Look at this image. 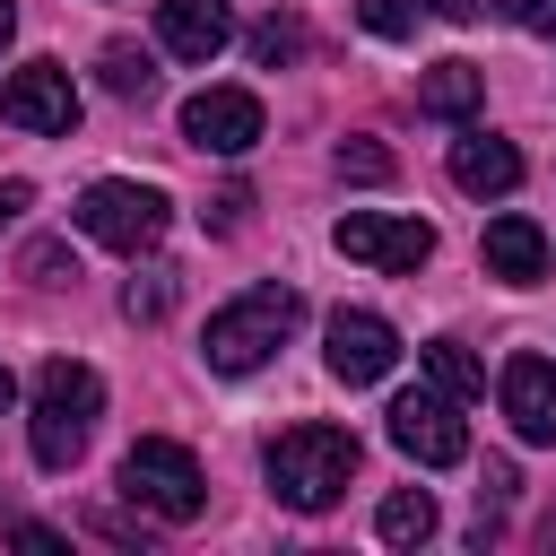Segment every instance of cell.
Here are the masks:
<instances>
[{
	"label": "cell",
	"instance_id": "obj_21",
	"mask_svg": "<svg viewBox=\"0 0 556 556\" xmlns=\"http://www.w3.org/2000/svg\"><path fill=\"white\" fill-rule=\"evenodd\" d=\"M339 182H391L400 165H391V148H374V139H339Z\"/></svg>",
	"mask_w": 556,
	"mask_h": 556
},
{
	"label": "cell",
	"instance_id": "obj_25",
	"mask_svg": "<svg viewBox=\"0 0 556 556\" xmlns=\"http://www.w3.org/2000/svg\"><path fill=\"white\" fill-rule=\"evenodd\" d=\"M26 269H35V287H61V269L78 278V261H70V243H35V252H26Z\"/></svg>",
	"mask_w": 556,
	"mask_h": 556
},
{
	"label": "cell",
	"instance_id": "obj_26",
	"mask_svg": "<svg viewBox=\"0 0 556 556\" xmlns=\"http://www.w3.org/2000/svg\"><path fill=\"white\" fill-rule=\"evenodd\" d=\"M513 17H521V26H530V35H556V0H521V9H513Z\"/></svg>",
	"mask_w": 556,
	"mask_h": 556
},
{
	"label": "cell",
	"instance_id": "obj_24",
	"mask_svg": "<svg viewBox=\"0 0 556 556\" xmlns=\"http://www.w3.org/2000/svg\"><path fill=\"white\" fill-rule=\"evenodd\" d=\"M417 9H434V17H452V26H469V17H513L521 0H417Z\"/></svg>",
	"mask_w": 556,
	"mask_h": 556
},
{
	"label": "cell",
	"instance_id": "obj_6",
	"mask_svg": "<svg viewBox=\"0 0 556 556\" xmlns=\"http://www.w3.org/2000/svg\"><path fill=\"white\" fill-rule=\"evenodd\" d=\"M330 243H339L348 261L382 269V278H408V269L434 261V226H426V217H391V208H348V217L330 226Z\"/></svg>",
	"mask_w": 556,
	"mask_h": 556
},
{
	"label": "cell",
	"instance_id": "obj_23",
	"mask_svg": "<svg viewBox=\"0 0 556 556\" xmlns=\"http://www.w3.org/2000/svg\"><path fill=\"white\" fill-rule=\"evenodd\" d=\"M243 208H252V191H243V182H226V191H217L200 217H208V235H235V226H243Z\"/></svg>",
	"mask_w": 556,
	"mask_h": 556
},
{
	"label": "cell",
	"instance_id": "obj_19",
	"mask_svg": "<svg viewBox=\"0 0 556 556\" xmlns=\"http://www.w3.org/2000/svg\"><path fill=\"white\" fill-rule=\"evenodd\" d=\"M243 52H252L261 70H287V61L304 52V26H295V17H261V26L243 35Z\"/></svg>",
	"mask_w": 556,
	"mask_h": 556
},
{
	"label": "cell",
	"instance_id": "obj_13",
	"mask_svg": "<svg viewBox=\"0 0 556 556\" xmlns=\"http://www.w3.org/2000/svg\"><path fill=\"white\" fill-rule=\"evenodd\" d=\"M452 182H460L469 200H504V191L521 182V148L495 139V130H460V139H452Z\"/></svg>",
	"mask_w": 556,
	"mask_h": 556
},
{
	"label": "cell",
	"instance_id": "obj_3",
	"mask_svg": "<svg viewBox=\"0 0 556 556\" xmlns=\"http://www.w3.org/2000/svg\"><path fill=\"white\" fill-rule=\"evenodd\" d=\"M295 321H304V295H295V287H252V295H235V304L208 313L200 356H208V374H261V365L287 348Z\"/></svg>",
	"mask_w": 556,
	"mask_h": 556
},
{
	"label": "cell",
	"instance_id": "obj_2",
	"mask_svg": "<svg viewBox=\"0 0 556 556\" xmlns=\"http://www.w3.org/2000/svg\"><path fill=\"white\" fill-rule=\"evenodd\" d=\"M96 417H104V374L78 365V356H52V365L35 374V408H26V443H35V460H43V469H70V460L87 452Z\"/></svg>",
	"mask_w": 556,
	"mask_h": 556
},
{
	"label": "cell",
	"instance_id": "obj_14",
	"mask_svg": "<svg viewBox=\"0 0 556 556\" xmlns=\"http://www.w3.org/2000/svg\"><path fill=\"white\" fill-rule=\"evenodd\" d=\"M478 252H486V278H504V287H539L547 278V235L530 217H495Z\"/></svg>",
	"mask_w": 556,
	"mask_h": 556
},
{
	"label": "cell",
	"instance_id": "obj_1",
	"mask_svg": "<svg viewBox=\"0 0 556 556\" xmlns=\"http://www.w3.org/2000/svg\"><path fill=\"white\" fill-rule=\"evenodd\" d=\"M261 478L287 513H330L356 478V434L348 426H287L269 452H261Z\"/></svg>",
	"mask_w": 556,
	"mask_h": 556
},
{
	"label": "cell",
	"instance_id": "obj_4",
	"mask_svg": "<svg viewBox=\"0 0 556 556\" xmlns=\"http://www.w3.org/2000/svg\"><path fill=\"white\" fill-rule=\"evenodd\" d=\"M165 226H174V200L156 191V182H122V174H104V182H87L78 191V235L87 243H104V252H156L165 243Z\"/></svg>",
	"mask_w": 556,
	"mask_h": 556
},
{
	"label": "cell",
	"instance_id": "obj_15",
	"mask_svg": "<svg viewBox=\"0 0 556 556\" xmlns=\"http://www.w3.org/2000/svg\"><path fill=\"white\" fill-rule=\"evenodd\" d=\"M478 104H486V70L478 61H434L417 78V113H434V122H469Z\"/></svg>",
	"mask_w": 556,
	"mask_h": 556
},
{
	"label": "cell",
	"instance_id": "obj_9",
	"mask_svg": "<svg viewBox=\"0 0 556 556\" xmlns=\"http://www.w3.org/2000/svg\"><path fill=\"white\" fill-rule=\"evenodd\" d=\"M0 122L9 130H35V139H70L78 130V87L61 61H26L0 78Z\"/></svg>",
	"mask_w": 556,
	"mask_h": 556
},
{
	"label": "cell",
	"instance_id": "obj_16",
	"mask_svg": "<svg viewBox=\"0 0 556 556\" xmlns=\"http://www.w3.org/2000/svg\"><path fill=\"white\" fill-rule=\"evenodd\" d=\"M417 365H426V382H434V391H452V400H478V391H486V365H478L460 339H426V348H417Z\"/></svg>",
	"mask_w": 556,
	"mask_h": 556
},
{
	"label": "cell",
	"instance_id": "obj_27",
	"mask_svg": "<svg viewBox=\"0 0 556 556\" xmlns=\"http://www.w3.org/2000/svg\"><path fill=\"white\" fill-rule=\"evenodd\" d=\"M26 200H35V191H26V182H0V226H9V217H17V208H26Z\"/></svg>",
	"mask_w": 556,
	"mask_h": 556
},
{
	"label": "cell",
	"instance_id": "obj_18",
	"mask_svg": "<svg viewBox=\"0 0 556 556\" xmlns=\"http://www.w3.org/2000/svg\"><path fill=\"white\" fill-rule=\"evenodd\" d=\"M96 70H104V87H113V96H156V61H148L139 43H104V52H96Z\"/></svg>",
	"mask_w": 556,
	"mask_h": 556
},
{
	"label": "cell",
	"instance_id": "obj_28",
	"mask_svg": "<svg viewBox=\"0 0 556 556\" xmlns=\"http://www.w3.org/2000/svg\"><path fill=\"white\" fill-rule=\"evenodd\" d=\"M9 35H17V0H0V43H9Z\"/></svg>",
	"mask_w": 556,
	"mask_h": 556
},
{
	"label": "cell",
	"instance_id": "obj_22",
	"mask_svg": "<svg viewBox=\"0 0 556 556\" xmlns=\"http://www.w3.org/2000/svg\"><path fill=\"white\" fill-rule=\"evenodd\" d=\"M356 17H365V35H382V43L417 35V0H356Z\"/></svg>",
	"mask_w": 556,
	"mask_h": 556
},
{
	"label": "cell",
	"instance_id": "obj_10",
	"mask_svg": "<svg viewBox=\"0 0 556 556\" xmlns=\"http://www.w3.org/2000/svg\"><path fill=\"white\" fill-rule=\"evenodd\" d=\"M182 139L200 156H252L261 148V96L252 87H200L182 104Z\"/></svg>",
	"mask_w": 556,
	"mask_h": 556
},
{
	"label": "cell",
	"instance_id": "obj_29",
	"mask_svg": "<svg viewBox=\"0 0 556 556\" xmlns=\"http://www.w3.org/2000/svg\"><path fill=\"white\" fill-rule=\"evenodd\" d=\"M9 400H17V382H9V365H0V408H9Z\"/></svg>",
	"mask_w": 556,
	"mask_h": 556
},
{
	"label": "cell",
	"instance_id": "obj_7",
	"mask_svg": "<svg viewBox=\"0 0 556 556\" xmlns=\"http://www.w3.org/2000/svg\"><path fill=\"white\" fill-rule=\"evenodd\" d=\"M391 443H400L417 469H452V460H469V426H460V400H452V391H434V382L400 391V400H391Z\"/></svg>",
	"mask_w": 556,
	"mask_h": 556
},
{
	"label": "cell",
	"instance_id": "obj_11",
	"mask_svg": "<svg viewBox=\"0 0 556 556\" xmlns=\"http://www.w3.org/2000/svg\"><path fill=\"white\" fill-rule=\"evenodd\" d=\"M495 400H504V417H513L521 443H556V365L547 356H513L495 374Z\"/></svg>",
	"mask_w": 556,
	"mask_h": 556
},
{
	"label": "cell",
	"instance_id": "obj_12",
	"mask_svg": "<svg viewBox=\"0 0 556 556\" xmlns=\"http://www.w3.org/2000/svg\"><path fill=\"white\" fill-rule=\"evenodd\" d=\"M156 43L174 61H217L235 43V9L226 0H156Z\"/></svg>",
	"mask_w": 556,
	"mask_h": 556
},
{
	"label": "cell",
	"instance_id": "obj_8",
	"mask_svg": "<svg viewBox=\"0 0 556 556\" xmlns=\"http://www.w3.org/2000/svg\"><path fill=\"white\" fill-rule=\"evenodd\" d=\"M321 365H330V382L365 391V382H382V374L400 365V330H391L382 313H365V304H339V313L321 321Z\"/></svg>",
	"mask_w": 556,
	"mask_h": 556
},
{
	"label": "cell",
	"instance_id": "obj_20",
	"mask_svg": "<svg viewBox=\"0 0 556 556\" xmlns=\"http://www.w3.org/2000/svg\"><path fill=\"white\" fill-rule=\"evenodd\" d=\"M122 313H130V321H165V313H174V269H139V278L122 287Z\"/></svg>",
	"mask_w": 556,
	"mask_h": 556
},
{
	"label": "cell",
	"instance_id": "obj_17",
	"mask_svg": "<svg viewBox=\"0 0 556 556\" xmlns=\"http://www.w3.org/2000/svg\"><path fill=\"white\" fill-rule=\"evenodd\" d=\"M374 530H382L391 547H426V539H434V495H426V486H400V495H382Z\"/></svg>",
	"mask_w": 556,
	"mask_h": 556
},
{
	"label": "cell",
	"instance_id": "obj_5",
	"mask_svg": "<svg viewBox=\"0 0 556 556\" xmlns=\"http://www.w3.org/2000/svg\"><path fill=\"white\" fill-rule=\"evenodd\" d=\"M122 495H130L139 513L174 521V530L208 513V478H200V460H191L182 443H165V434H139V443L122 452Z\"/></svg>",
	"mask_w": 556,
	"mask_h": 556
}]
</instances>
